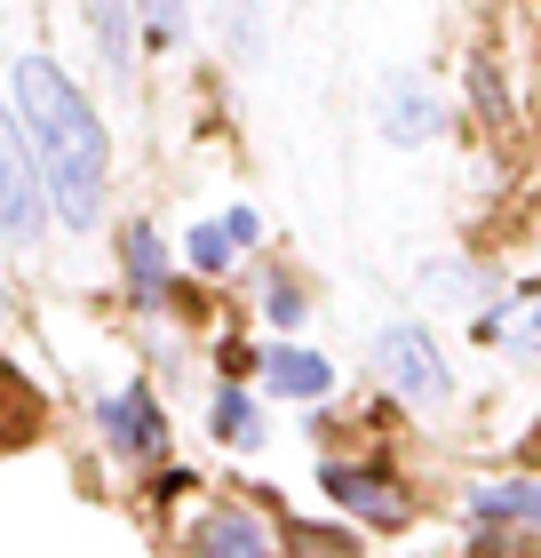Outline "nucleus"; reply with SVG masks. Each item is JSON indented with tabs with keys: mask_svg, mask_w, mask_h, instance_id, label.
<instances>
[{
	"mask_svg": "<svg viewBox=\"0 0 541 558\" xmlns=\"http://www.w3.org/2000/svg\"><path fill=\"white\" fill-rule=\"evenodd\" d=\"M0 415H24V391H16V375L0 367Z\"/></svg>",
	"mask_w": 541,
	"mask_h": 558,
	"instance_id": "21",
	"label": "nucleus"
},
{
	"mask_svg": "<svg viewBox=\"0 0 541 558\" xmlns=\"http://www.w3.org/2000/svg\"><path fill=\"white\" fill-rule=\"evenodd\" d=\"M216 40L231 64H263V0H216Z\"/></svg>",
	"mask_w": 541,
	"mask_h": 558,
	"instance_id": "12",
	"label": "nucleus"
},
{
	"mask_svg": "<svg viewBox=\"0 0 541 558\" xmlns=\"http://www.w3.org/2000/svg\"><path fill=\"white\" fill-rule=\"evenodd\" d=\"M9 88H16V120H24V144H33V168L48 184V208L72 232H96L104 199H112V136L96 120V105L48 57H16Z\"/></svg>",
	"mask_w": 541,
	"mask_h": 558,
	"instance_id": "1",
	"label": "nucleus"
},
{
	"mask_svg": "<svg viewBox=\"0 0 541 558\" xmlns=\"http://www.w3.org/2000/svg\"><path fill=\"white\" fill-rule=\"evenodd\" d=\"M374 367H382V384H391L406 408H446L454 399V375H446V360H438L430 327H415V319H391L374 336Z\"/></svg>",
	"mask_w": 541,
	"mask_h": 558,
	"instance_id": "2",
	"label": "nucleus"
},
{
	"mask_svg": "<svg viewBox=\"0 0 541 558\" xmlns=\"http://www.w3.org/2000/svg\"><path fill=\"white\" fill-rule=\"evenodd\" d=\"M231 256H239V247H231L223 223H192V264H199V271H223Z\"/></svg>",
	"mask_w": 541,
	"mask_h": 558,
	"instance_id": "17",
	"label": "nucleus"
},
{
	"mask_svg": "<svg viewBox=\"0 0 541 558\" xmlns=\"http://www.w3.org/2000/svg\"><path fill=\"white\" fill-rule=\"evenodd\" d=\"M216 223L231 232V247H255V240H263V216H255V208H231V216H216Z\"/></svg>",
	"mask_w": 541,
	"mask_h": 558,
	"instance_id": "19",
	"label": "nucleus"
},
{
	"mask_svg": "<svg viewBox=\"0 0 541 558\" xmlns=\"http://www.w3.org/2000/svg\"><path fill=\"white\" fill-rule=\"evenodd\" d=\"M303 312H311L303 279H295V271H271V279H263V319H271V327H303Z\"/></svg>",
	"mask_w": 541,
	"mask_h": 558,
	"instance_id": "16",
	"label": "nucleus"
},
{
	"mask_svg": "<svg viewBox=\"0 0 541 558\" xmlns=\"http://www.w3.org/2000/svg\"><path fill=\"white\" fill-rule=\"evenodd\" d=\"M478 327H485V343H509V351H541V288H526V295L494 303V312H485Z\"/></svg>",
	"mask_w": 541,
	"mask_h": 558,
	"instance_id": "13",
	"label": "nucleus"
},
{
	"mask_svg": "<svg viewBox=\"0 0 541 558\" xmlns=\"http://www.w3.org/2000/svg\"><path fill=\"white\" fill-rule=\"evenodd\" d=\"M175 543H184V558H279V526L255 511V502L216 495V502H199L184 519Z\"/></svg>",
	"mask_w": 541,
	"mask_h": 558,
	"instance_id": "3",
	"label": "nucleus"
},
{
	"mask_svg": "<svg viewBox=\"0 0 541 558\" xmlns=\"http://www.w3.org/2000/svg\"><path fill=\"white\" fill-rule=\"evenodd\" d=\"M470 519H526V526H541V478H509V487H478V495H470Z\"/></svg>",
	"mask_w": 541,
	"mask_h": 558,
	"instance_id": "14",
	"label": "nucleus"
},
{
	"mask_svg": "<svg viewBox=\"0 0 541 558\" xmlns=\"http://www.w3.org/2000/svg\"><path fill=\"white\" fill-rule=\"evenodd\" d=\"M319 495L334 502V511L367 519V526H406V519H415V495L398 487L391 463H351V454H327V463H319Z\"/></svg>",
	"mask_w": 541,
	"mask_h": 558,
	"instance_id": "4",
	"label": "nucleus"
},
{
	"mask_svg": "<svg viewBox=\"0 0 541 558\" xmlns=\"http://www.w3.org/2000/svg\"><path fill=\"white\" fill-rule=\"evenodd\" d=\"M40 223H48V184H40V168H33V144H24L16 112L0 105V240L33 247Z\"/></svg>",
	"mask_w": 541,
	"mask_h": 558,
	"instance_id": "5",
	"label": "nucleus"
},
{
	"mask_svg": "<svg viewBox=\"0 0 541 558\" xmlns=\"http://www.w3.org/2000/svg\"><path fill=\"white\" fill-rule=\"evenodd\" d=\"M136 33L151 48H184L192 40V0H136Z\"/></svg>",
	"mask_w": 541,
	"mask_h": 558,
	"instance_id": "15",
	"label": "nucleus"
},
{
	"mask_svg": "<svg viewBox=\"0 0 541 558\" xmlns=\"http://www.w3.org/2000/svg\"><path fill=\"white\" fill-rule=\"evenodd\" d=\"M263 384H271V399H327L334 391V367L319 360V351L279 343V351H263Z\"/></svg>",
	"mask_w": 541,
	"mask_h": 558,
	"instance_id": "11",
	"label": "nucleus"
},
{
	"mask_svg": "<svg viewBox=\"0 0 541 558\" xmlns=\"http://www.w3.org/2000/svg\"><path fill=\"white\" fill-rule=\"evenodd\" d=\"M422 288H430L438 303H470V295H478V279H470V264H430V271H422Z\"/></svg>",
	"mask_w": 541,
	"mask_h": 558,
	"instance_id": "18",
	"label": "nucleus"
},
{
	"mask_svg": "<svg viewBox=\"0 0 541 558\" xmlns=\"http://www.w3.org/2000/svg\"><path fill=\"white\" fill-rule=\"evenodd\" d=\"M343 558H351V550H343Z\"/></svg>",
	"mask_w": 541,
	"mask_h": 558,
	"instance_id": "22",
	"label": "nucleus"
},
{
	"mask_svg": "<svg viewBox=\"0 0 541 558\" xmlns=\"http://www.w3.org/2000/svg\"><path fill=\"white\" fill-rule=\"evenodd\" d=\"M374 120H382V136H391V144H430L438 136V96H430V81H422V72H391L382 96H374Z\"/></svg>",
	"mask_w": 541,
	"mask_h": 558,
	"instance_id": "9",
	"label": "nucleus"
},
{
	"mask_svg": "<svg viewBox=\"0 0 541 558\" xmlns=\"http://www.w3.org/2000/svg\"><path fill=\"white\" fill-rule=\"evenodd\" d=\"M120 271H127V303L136 312H168L175 303V271H168V247L151 223H127L120 232Z\"/></svg>",
	"mask_w": 541,
	"mask_h": 558,
	"instance_id": "8",
	"label": "nucleus"
},
{
	"mask_svg": "<svg viewBox=\"0 0 541 558\" xmlns=\"http://www.w3.org/2000/svg\"><path fill=\"white\" fill-rule=\"evenodd\" d=\"M96 430H104V447L120 463H151V454H168V408L151 384H120L96 399Z\"/></svg>",
	"mask_w": 541,
	"mask_h": 558,
	"instance_id": "6",
	"label": "nucleus"
},
{
	"mask_svg": "<svg viewBox=\"0 0 541 558\" xmlns=\"http://www.w3.org/2000/svg\"><path fill=\"white\" fill-rule=\"evenodd\" d=\"M184 487H192V471H184V463H160V471H151V502H175Z\"/></svg>",
	"mask_w": 541,
	"mask_h": 558,
	"instance_id": "20",
	"label": "nucleus"
},
{
	"mask_svg": "<svg viewBox=\"0 0 541 558\" xmlns=\"http://www.w3.org/2000/svg\"><path fill=\"white\" fill-rule=\"evenodd\" d=\"M208 430H216V447H239V454L263 447V408H255V391L239 384V375H223V384L208 391Z\"/></svg>",
	"mask_w": 541,
	"mask_h": 558,
	"instance_id": "10",
	"label": "nucleus"
},
{
	"mask_svg": "<svg viewBox=\"0 0 541 558\" xmlns=\"http://www.w3.org/2000/svg\"><path fill=\"white\" fill-rule=\"evenodd\" d=\"M88 33H96V72L112 96H136V0H88Z\"/></svg>",
	"mask_w": 541,
	"mask_h": 558,
	"instance_id": "7",
	"label": "nucleus"
}]
</instances>
